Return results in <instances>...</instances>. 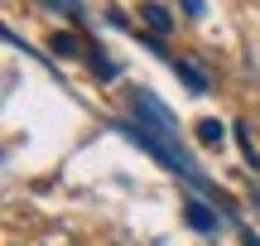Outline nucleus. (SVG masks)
I'll use <instances>...</instances> for the list:
<instances>
[{"label": "nucleus", "instance_id": "nucleus-1", "mask_svg": "<svg viewBox=\"0 0 260 246\" xmlns=\"http://www.w3.org/2000/svg\"><path fill=\"white\" fill-rule=\"evenodd\" d=\"M140 24L159 39V34H169V29H174V15H169L164 5H154V0H145V5H140Z\"/></svg>", "mask_w": 260, "mask_h": 246}, {"label": "nucleus", "instance_id": "nucleus-2", "mask_svg": "<svg viewBox=\"0 0 260 246\" xmlns=\"http://www.w3.org/2000/svg\"><path fill=\"white\" fill-rule=\"evenodd\" d=\"M183 218H188V227H193V232H217V212L207 208V203H198V198L183 203Z\"/></svg>", "mask_w": 260, "mask_h": 246}, {"label": "nucleus", "instance_id": "nucleus-3", "mask_svg": "<svg viewBox=\"0 0 260 246\" xmlns=\"http://www.w3.org/2000/svg\"><path fill=\"white\" fill-rule=\"evenodd\" d=\"M48 48H53V53H63V58H77V53H82V44H77L73 34H63V29L48 39Z\"/></svg>", "mask_w": 260, "mask_h": 246}, {"label": "nucleus", "instance_id": "nucleus-4", "mask_svg": "<svg viewBox=\"0 0 260 246\" xmlns=\"http://www.w3.org/2000/svg\"><path fill=\"white\" fill-rule=\"evenodd\" d=\"M174 73H178V77H183V82H188V87H193V92H207V77H203V73H198V68H193V63H178V58H174Z\"/></svg>", "mask_w": 260, "mask_h": 246}, {"label": "nucleus", "instance_id": "nucleus-5", "mask_svg": "<svg viewBox=\"0 0 260 246\" xmlns=\"http://www.w3.org/2000/svg\"><path fill=\"white\" fill-rule=\"evenodd\" d=\"M222 121H198V140H203V145H222Z\"/></svg>", "mask_w": 260, "mask_h": 246}, {"label": "nucleus", "instance_id": "nucleus-6", "mask_svg": "<svg viewBox=\"0 0 260 246\" xmlns=\"http://www.w3.org/2000/svg\"><path fill=\"white\" fill-rule=\"evenodd\" d=\"M236 145H241V155H246V160H251L255 169H260V155H255V145H251V135H246L241 126H236Z\"/></svg>", "mask_w": 260, "mask_h": 246}, {"label": "nucleus", "instance_id": "nucleus-7", "mask_svg": "<svg viewBox=\"0 0 260 246\" xmlns=\"http://www.w3.org/2000/svg\"><path fill=\"white\" fill-rule=\"evenodd\" d=\"M39 5H53V10H68V15H82V0H39Z\"/></svg>", "mask_w": 260, "mask_h": 246}, {"label": "nucleus", "instance_id": "nucleus-8", "mask_svg": "<svg viewBox=\"0 0 260 246\" xmlns=\"http://www.w3.org/2000/svg\"><path fill=\"white\" fill-rule=\"evenodd\" d=\"M178 5H183V10H188L193 19H203V0H178Z\"/></svg>", "mask_w": 260, "mask_h": 246}]
</instances>
